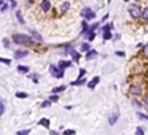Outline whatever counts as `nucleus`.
<instances>
[{
	"label": "nucleus",
	"instance_id": "nucleus-1",
	"mask_svg": "<svg viewBox=\"0 0 148 135\" xmlns=\"http://www.w3.org/2000/svg\"><path fill=\"white\" fill-rule=\"evenodd\" d=\"M12 42L16 44H30L33 43V37L29 35H23V33H15L12 36Z\"/></svg>",
	"mask_w": 148,
	"mask_h": 135
},
{
	"label": "nucleus",
	"instance_id": "nucleus-2",
	"mask_svg": "<svg viewBox=\"0 0 148 135\" xmlns=\"http://www.w3.org/2000/svg\"><path fill=\"white\" fill-rule=\"evenodd\" d=\"M129 14H130V17H132L133 19L143 18V10H141V7H138V6H130V7H129Z\"/></svg>",
	"mask_w": 148,
	"mask_h": 135
},
{
	"label": "nucleus",
	"instance_id": "nucleus-3",
	"mask_svg": "<svg viewBox=\"0 0 148 135\" xmlns=\"http://www.w3.org/2000/svg\"><path fill=\"white\" fill-rule=\"evenodd\" d=\"M49 72H51V75H52L55 79H62L64 76V70L60 69L59 66H55V65L49 66Z\"/></svg>",
	"mask_w": 148,
	"mask_h": 135
},
{
	"label": "nucleus",
	"instance_id": "nucleus-4",
	"mask_svg": "<svg viewBox=\"0 0 148 135\" xmlns=\"http://www.w3.org/2000/svg\"><path fill=\"white\" fill-rule=\"evenodd\" d=\"M141 86L140 84H132L130 86V88H129V92L132 94V95H136V97H138L140 94H141Z\"/></svg>",
	"mask_w": 148,
	"mask_h": 135
},
{
	"label": "nucleus",
	"instance_id": "nucleus-5",
	"mask_svg": "<svg viewBox=\"0 0 148 135\" xmlns=\"http://www.w3.org/2000/svg\"><path fill=\"white\" fill-rule=\"evenodd\" d=\"M27 55H29V51H26V50H16L14 53V58L15 60H22V58H26Z\"/></svg>",
	"mask_w": 148,
	"mask_h": 135
},
{
	"label": "nucleus",
	"instance_id": "nucleus-6",
	"mask_svg": "<svg viewBox=\"0 0 148 135\" xmlns=\"http://www.w3.org/2000/svg\"><path fill=\"white\" fill-rule=\"evenodd\" d=\"M51 7H52V4H51V1H49V0H41V3H40V8H41L44 12L49 11L51 10Z\"/></svg>",
	"mask_w": 148,
	"mask_h": 135
},
{
	"label": "nucleus",
	"instance_id": "nucleus-7",
	"mask_svg": "<svg viewBox=\"0 0 148 135\" xmlns=\"http://www.w3.org/2000/svg\"><path fill=\"white\" fill-rule=\"evenodd\" d=\"M99 81H100V77H99V76H96V77H93V79H92V80H90L89 83L86 84V86L89 87L90 90H93V88L97 86V83H99Z\"/></svg>",
	"mask_w": 148,
	"mask_h": 135
},
{
	"label": "nucleus",
	"instance_id": "nucleus-8",
	"mask_svg": "<svg viewBox=\"0 0 148 135\" xmlns=\"http://www.w3.org/2000/svg\"><path fill=\"white\" fill-rule=\"evenodd\" d=\"M118 117H119V113H118V112L112 113L110 116V119H108V124H110V125H114L116 121H118Z\"/></svg>",
	"mask_w": 148,
	"mask_h": 135
},
{
	"label": "nucleus",
	"instance_id": "nucleus-9",
	"mask_svg": "<svg viewBox=\"0 0 148 135\" xmlns=\"http://www.w3.org/2000/svg\"><path fill=\"white\" fill-rule=\"evenodd\" d=\"M85 84H88L86 80H85V77H82V79H77V80H74V81L70 83V86H85Z\"/></svg>",
	"mask_w": 148,
	"mask_h": 135
},
{
	"label": "nucleus",
	"instance_id": "nucleus-10",
	"mask_svg": "<svg viewBox=\"0 0 148 135\" xmlns=\"http://www.w3.org/2000/svg\"><path fill=\"white\" fill-rule=\"evenodd\" d=\"M96 57H97V51H96V50H89V51L86 53V55H85L86 60H93Z\"/></svg>",
	"mask_w": 148,
	"mask_h": 135
},
{
	"label": "nucleus",
	"instance_id": "nucleus-11",
	"mask_svg": "<svg viewBox=\"0 0 148 135\" xmlns=\"http://www.w3.org/2000/svg\"><path fill=\"white\" fill-rule=\"evenodd\" d=\"M73 65V62H70V61H60V62H59V68H60V69H66V68H70V66Z\"/></svg>",
	"mask_w": 148,
	"mask_h": 135
},
{
	"label": "nucleus",
	"instance_id": "nucleus-12",
	"mask_svg": "<svg viewBox=\"0 0 148 135\" xmlns=\"http://www.w3.org/2000/svg\"><path fill=\"white\" fill-rule=\"evenodd\" d=\"M30 35H32L33 39H36L38 43H41V42H42V36L38 32H36V30H33V29H32V30H30Z\"/></svg>",
	"mask_w": 148,
	"mask_h": 135
},
{
	"label": "nucleus",
	"instance_id": "nucleus-13",
	"mask_svg": "<svg viewBox=\"0 0 148 135\" xmlns=\"http://www.w3.org/2000/svg\"><path fill=\"white\" fill-rule=\"evenodd\" d=\"M70 55H71V58H73V61L74 62H78L79 61V57H81V55H79V53H77V51H75V50H71V53H70Z\"/></svg>",
	"mask_w": 148,
	"mask_h": 135
},
{
	"label": "nucleus",
	"instance_id": "nucleus-14",
	"mask_svg": "<svg viewBox=\"0 0 148 135\" xmlns=\"http://www.w3.org/2000/svg\"><path fill=\"white\" fill-rule=\"evenodd\" d=\"M69 8H70V1H63V3L60 4V11H62V12H66Z\"/></svg>",
	"mask_w": 148,
	"mask_h": 135
},
{
	"label": "nucleus",
	"instance_id": "nucleus-15",
	"mask_svg": "<svg viewBox=\"0 0 148 135\" xmlns=\"http://www.w3.org/2000/svg\"><path fill=\"white\" fill-rule=\"evenodd\" d=\"M38 124L42 125V127H45V128H48V127H49V119H40L38 120Z\"/></svg>",
	"mask_w": 148,
	"mask_h": 135
},
{
	"label": "nucleus",
	"instance_id": "nucleus-16",
	"mask_svg": "<svg viewBox=\"0 0 148 135\" xmlns=\"http://www.w3.org/2000/svg\"><path fill=\"white\" fill-rule=\"evenodd\" d=\"M51 105H52V101H49V99H48V101H44V102L40 105V108H41V109H47V108H51Z\"/></svg>",
	"mask_w": 148,
	"mask_h": 135
},
{
	"label": "nucleus",
	"instance_id": "nucleus-17",
	"mask_svg": "<svg viewBox=\"0 0 148 135\" xmlns=\"http://www.w3.org/2000/svg\"><path fill=\"white\" fill-rule=\"evenodd\" d=\"M81 25H82V32L81 33H88L89 32V26H88V24H86V19H84Z\"/></svg>",
	"mask_w": 148,
	"mask_h": 135
},
{
	"label": "nucleus",
	"instance_id": "nucleus-18",
	"mask_svg": "<svg viewBox=\"0 0 148 135\" xmlns=\"http://www.w3.org/2000/svg\"><path fill=\"white\" fill-rule=\"evenodd\" d=\"M16 70H18V72H19V73H29V68H27V66H18V68H16Z\"/></svg>",
	"mask_w": 148,
	"mask_h": 135
},
{
	"label": "nucleus",
	"instance_id": "nucleus-19",
	"mask_svg": "<svg viewBox=\"0 0 148 135\" xmlns=\"http://www.w3.org/2000/svg\"><path fill=\"white\" fill-rule=\"evenodd\" d=\"M90 12H92V8H89V7H85L84 10H81V15L85 18V17L88 15V14H90Z\"/></svg>",
	"mask_w": 148,
	"mask_h": 135
},
{
	"label": "nucleus",
	"instance_id": "nucleus-20",
	"mask_svg": "<svg viewBox=\"0 0 148 135\" xmlns=\"http://www.w3.org/2000/svg\"><path fill=\"white\" fill-rule=\"evenodd\" d=\"M15 97H16V98H19V99H25V98H27L29 95H27L26 92L19 91V92H16V94H15Z\"/></svg>",
	"mask_w": 148,
	"mask_h": 135
},
{
	"label": "nucleus",
	"instance_id": "nucleus-21",
	"mask_svg": "<svg viewBox=\"0 0 148 135\" xmlns=\"http://www.w3.org/2000/svg\"><path fill=\"white\" fill-rule=\"evenodd\" d=\"M81 50L84 51V53H88L90 50V47H89V43H82L81 44Z\"/></svg>",
	"mask_w": 148,
	"mask_h": 135
},
{
	"label": "nucleus",
	"instance_id": "nucleus-22",
	"mask_svg": "<svg viewBox=\"0 0 148 135\" xmlns=\"http://www.w3.org/2000/svg\"><path fill=\"white\" fill-rule=\"evenodd\" d=\"M64 90H66V86L55 87V88H53V90H52V92H55V94H56V92H62V91H64Z\"/></svg>",
	"mask_w": 148,
	"mask_h": 135
},
{
	"label": "nucleus",
	"instance_id": "nucleus-23",
	"mask_svg": "<svg viewBox=\"0 0 148 135\" xmlns=\"http://www.w3.org/2000/svg\"><path fill=\"white\" fill-rule=\"evenodd\" d=\"M111 37H112V35H111L110 30H107V32L103 33V39H104V42H106V40H110Z\"/></svg>",
	"mask_w": 148,
	"mask_h": 135
},
{
	"label": "nucleus",
	"instance_id": "nucleus-24",
	"mask_svg": "<svg viewBox=\"0 0 148 135\" xmlns=\"http://www.w3.org/2000/svg\"><path fill=\"white\" fill-rule=\"evenodd\" d=\"M32 132V130H21V131H16L15 134L16 135H27V134H30Z\"/></svg>",
	"mask_w": 148,
	"mask_h": 135
},
{
	"label": "nucleus",
	"instance_id": "nucleus-25",
	"mask_svg": "<svg viewBox=\"0 0 148 135\" xmlns=\"http://www.w3.org/2000/svg\"><path fill=\"white\" fill-rule=\"evenodd\" d=\"M16 18H18V21H19V24H25V19L22 18V14H21V11H16Z\"/></svg>",
	"mask_w": 148,
	"mask_h": 135
},
{
	"label": "nucleus",
	"instance_id": "nucleus-26",
	"mask_svg": "<svg viewBox=\"0 0 148 135\" xmlns=\"http://www.w3.org/2000/svg\"><path fill=\"white\" fill-rule=\"evenodd\" d=\"M7 8H8V3H5V0H1V8H0L1 12H4Z\"/></svg>",
	"mask_w": 148,
	"mask_h": 135
},
{
	"label": "nucleus",
	"instance_id": "nucleus-27",
	"mask_svg": "<svg viewBox=\"0 0 148 135\" xmlns=\"http://www.w3.org/2000/svg\"><path fill=\"white\" fill-rule=\"evenodd\" d=\"M137 117L140 120H147L148 121V116L147 114H144V113H141V112H137Z\"/></svg>",
	"mask_w": 148,
	"mask_h": 135
},
{
	"label": "nucleus",
	"instance_id": "nucleus-28",
	"mask_svg": "<svg viewBox=\"0 0 148 135\" xmlns=\"http://www.w3.org/2000/svg\"><path fill=\"white\" fill-rule=\"evenodd\" d=\"M48 99H49V101H52V102H58V101H59V97L56 95V94H55V92H53V94L49 98H48Z\"/></svg>",
	"mask_w": 148,
	"mask_h": 135
},
{
	"label": "nucleus",
	"instance_id": "nucleus-29",
	"mask_svg": "<svg viewBox=\"0 0 148 135\" xmlns=\"http://www.w3.org/2000/svg\"><path fill=\"white\" fill-rule=\"evenodd\" d=\"M143 19L144 21H148V7H145L143 10Z\"/></svg>",
	"mask_w": 148,
	"mask_h": 135
},
{
	"label": "nucleus",
	"instance_id": "nucleus-30",
	"mask_svg": "<svg viewBox=\"0 0 148 135\" xmlns=\"http://www.w3.org/2000/svg\"><path fill=\"white\" fill-rule=\"evenodd\" d=\"M85 75H86V70H85L84 68H81V69H79V75H78V79H82V77H85Z\"/></svg>",
	"mask_w": 148,
	"mask_h": 135
},
{
	"label": "nucleus",
	"instance_id": "nucleus-31",
	"mask_svg": "<svg viewBox=\"0 0 148 135\" xmlns=\"http://www.w3.org/2000/svg\"><path fill=\"white\" fill-rule=\"evenodd\" d=\"M96 37V33L92 32V30H89V36H88V42H92L93 39Z\"/></svg>",
	"mask_w": 148,
	"mask_h": 135
},
{
	"label": "nucleus",
	"instance_id": "nucleus-32",
	"mask_svg": "<svg viewBox=\"0 0 148 135\" xmlns=\"http://www.w3.org/2000/svg\"><path fill=\"white\" fill-rule=\"evenodd\" d=\"M4 112H5V105H4V102L1 101V103H0V113L4 114Z\"/></svg>",
	"mask_w": 148,
	"mask_h": 135
},
{
	"label": "nucleus",
	"instance_id": "nucleus-33",
	"mask_svg": "<svg viewBox=\"0 0 148 135\" xmlns=\"http://www.w3.org/2000/svg\"><path fill=\"white\" fill-rule=\"evenodd\" d=\"M63 134L64 135H74L75 134V130H64Z\"/></svg>",
	"mask_w": 148,
	"mask_h": 135
},
{
	"label": "nucleus",
	"instance_id": "nucleus-34",
	"mask_svg": "<svg viewBox=\"0 0 148 135\" xmlns=\"http://www.w3.org/2000/svg\"><path fill=\"white\" fill-rule=\"evenodd\" d=\"M132 103H133V105H134V106H136V108H138V109L141 108V102H138L137 99H133V101H132Z\"/></svg>",
	"mask_w": 148,
	"mask_h": 135
},
{
	"label": "nucleus",
	"instance_id": "nucleus-35",
	"mask_svg": "<svg viewBox=\"0 0 148 135\" xmlns=\"http://www.w3.org/2000/svg\"><path fill=\"white\" fill-rule=\"evenodd\" d=\"M3 46H4V47H7V48H8V47H10V40H8V39H3Z\"/></svg>",
	"mask_w": 148,
	"mask_h": 135
},
{
	"label": "nucleus",
	"instance_id": "nucleus-36",
	"mask_svg": "<svg viewBox=\"0 0 148 135\" xmlns=\"http://www.w3.org/2000/svg\"><path fill=\"white\" fill-rule=\"evenodd\" d=\"M136 135H144V130L141 127H138L137 130H136Z\"/></svg>",
	"mask_w": 148,
	"mask_h": 135
},
{
	"label": "nucleus",
	"instance_id": "nucleus-37",
	"mask_svg": "<svg viewBox=\"0 0 148 135\" xmlns=\"http://www.w3.org/2000/svg\"><path fill=\"white\" fill-rule=\"evenodd\" d=\"M1 62H3V64H5V65H10L11 64V60H5V58H1Z\"/></svg>",
	"mask_w": 148,
	"mask_h": 135
},
{
	"label": "nucleus",
	"instance_id": "nucleus-38",
	"mask_svg": "<svg viewBox=\"0 0 148 135\" xmlns=\"http://www.w3.org/2000/svg\"><path fill=\"white\" fill-rule=\"evenodd\" d=\"M112 29V25H106V26H103V30L107 32V30H111Z\"/></svg>",
	"mask_w": 148,
	"mask_h": 135
},
{
	"label": "nucleus",
	"instance_id": "nucleus-39",
	"mask_svg": "<svg viewBox=\"0 0 148 135\" xmlns=\"http://www.w3.org/2000/svg\"><path fill=\"white\" fill-rule=\"evenodd\" d=\"M115 54L118 55V57H125V53H123V51H116Z\"/></svg>",
	"mask_w": 148,
	"mask_h": 135
},
{
	"label": "nucleus",
	"instance_id": "nucleus-40",
	"mask_svg": "<svg viewBox=\"0 0 148 135\" xmlns=\"http://www.w3.org/2000/svg\"><path fill=\"white\" fill-rule=\"evenodd\" d=\"M144 106L148 109V97H145V99H144Z\"/></svg>",
	"mask_w": 148,
	"mask_h": 135
},
{
	"label": "nucleus",
	"instance_id": "nucleus-41",
	"mask_svg": "<svg viewBox=\"0 0 148 135\" xmlns=\"http://www.w3.org/2000/svg\"><path fill=\"white\" fill-rule=\"evenodd\" d=\"M144 55H147V57H148V44L144 47Z\"/></svg>",
	"mask_w": 148,
	"mask_h": 135
},
{
	"label": "nucleus",
	"instance_id": "nucleus-42",
	"mask_svg": "<svg viewBox=\"0 0 148 135\" xmlns=\"http://www.w3.org/2000/svg\"><path fill=\"white\" fill-rule=\"evenodd\" d=\"M108 18V14H106V15L103 17V19H101V22H106V19Z\"/></svg>",
	"mask_w": 148,
	"mask_h": 135
},
{
	"label": "nucleus",
	"instance_id": "nucleus-43",
	"mask_svg": "<svg viewBox=\"0 0 148 135\" xmlns=\"http://www.w3.org/2000/svg\"><path fill=\"white\" fill-rule=\"evenodd\" d=\"M49 134L51 135H58V132H56V131H49Z\"/></svg>",
	"mask_w": 148,
	"mask_h": 135
},
{
	"label": "nucleus",
	"instance_id": "nucleus-44",
	"mask_svg": "<svg viewBox=\"0 0 148 135\" xmlns=\"http://www.w3.org/2000/svg\"><path fill=\"white\" fill-rule=\"evenodd\" d=\"M7 1H14V0H7Z\"/></svg>",
	"mask_w": 148,
	"mask_h": 135
},
{
	"label": "nucleus",
	"instance_id": "nucleus-45",
	"mask_svg": "<svg viewBox=\"0 0 148 135\" xmlns=\"http://www.w3.org/2000/svg\"><path fill=\"white\" fill-rule=\"evenodd\" d=\"M123 1H129V0H123Z\"/></svg>",
	"mask_w": 148,
	"mask_h": 135
}]
</instances>
